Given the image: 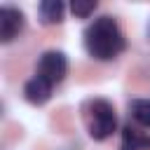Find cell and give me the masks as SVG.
I'll return each mask as SVG.
<instances>
[{"mask_svg": "<svg viewBox=\"0 0 150 150\" xmlns=\"http://www.w3.org/2000/svg\"><path fill=\"white\" fill-rule=\"evenodd\" d=\"M124 47H127L124 33L120 30V23L112 16H98L84 30V49L89 52V56L98 61H110L120 56Z\"/></svg>", "mask_w": 150, "mask_h": 150, "instance_id": "1", "label": "cell"}, {"mask_svg": "<svg viewBox=\"0 0 150 150\" xmlns=\"http://www.w3.org/2000/svg\"><path fill=\"white\" fill-rule=\"evenodd\" d=\"M117 127V115L110 101L105 98H94L87 105V129L89 136L96 141H105Z\"/></svg>", "mask_w": 150, "mask_h": 150, "instance_id": "2", "label": "cell"}, {"mask_svg": "<svg viewBox=\"0 0 150 150\" xmlns=\"http://www.w3.org/2000/svg\"><path fill=\"white\" fill-rule=\"evenodd\" d=\"M68 73V59L63 52H45L40 56V63H38V75L42 80H47L52 87L59 84Z\"/></svg>", "mask_w": 150, "mask_h": 150, "instance_id": "3", "label": "cell"}, {"mask_svg": "<svg viewBox=\"0 0 150 150\" xmlns=\"http://www.w3.org/2000/svg\"><path fill=\"white\" fill-rule=\"evenodd\" d=\"M23 23H26L23 12L16 9V7L5 5V7L0 9V40H2V42H12V40L23 30Z\"/></svg>", "mask_w": 150, "mask_h": 150, "instance_id": "4", "label": "cell"}, {"mask_svg": "<svg viewBox=\"0 0 150 150\" xmlns=\"http://www.w3.org/2000/svg\"><path fill=\"white\" fill-rule=\"evenodd\" d=\"M23 96H26L28 103L42 105V103H47L49 96H52V84H49L47 80H42L40 75H35V77H30V80L23 84Z\"/></svg>", "mask_w": 150, "mask_h": 150, "instance_id": "5", "label": "cell"}, {"mask_svg": "<svg viewBox=\"0 0 150 150\" xmlns=\"http://www.w3.org/2000/svg\"><path fill=\"white\" fill-rule=\"evenodd\" d=\"M120 150H150V136H145V134L127 127L122 131V145H120Z\"/></svg>", "mask_w": 150, "mask_h": 150, "instance_id": "6", "label": "cell"}, {"mask_svg": "<svg viewBox=\"0 0 150 150\" xmlns=\"http://www.w3.org/2000/svg\"><path fill=\"white\" fill-rule=\"evenodd\" d=\"M63 2L61 0H45V2H40V7H38V12H40V21L42 23H59L61 19H63Z\"/></svg>", "mask_w": 150, "mask_h": 150, "instance_id": "7", "label": "cell"}, {"mask_svg": "<svg viewBox=\"0 0 150 150\" xmlns=\"http://www.w3.org/2000/svg\"><path fill=\"white\" fill-rule=\"evenodd\" d=\"M131 117L141 127H150V98H138L131 103Z\"/></svg>", "mask_w": 150, "mask_h": 150, "instance_id": "8", "label": "cell"}, {"mask_svg": "<svg viewBox=\"0 0 150 150\" xmlns=\"http://www.w3.org/2000/svg\"><path fill=\"white\" fill-rule=\"evenodd\" d=\"M94 9H96V0H73L70 5V12L77 19H87L89 14H94Z\"/></svg>", "mask_w": 150, "mask_h": 150, "instance_id": "9", "label": "cell"}]
</instances>
